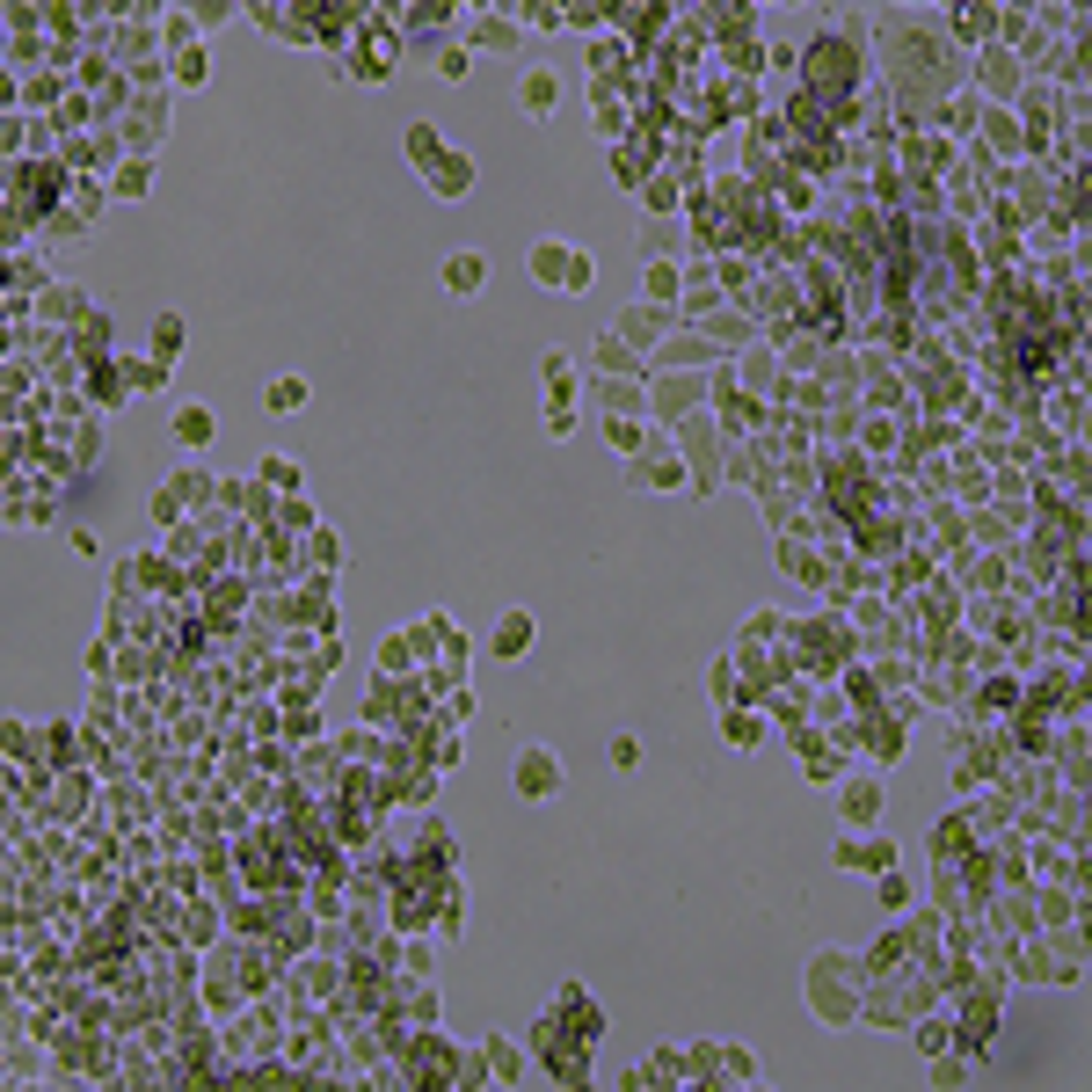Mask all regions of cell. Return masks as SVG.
I'll return each mask as SVG.
<instances>
[{"instance_id": "6da1fadb", "label": "cell", "mask_w": 1092, "mask_h": 1092, "mask_svg": "<svg viewBox=\"0 0 1092 1092\" xmlns=\"http://www.w3.org/2000/svg\"><path fill=\"white\" fill-rule=\"evenodd\" d=\"M801 997H808V1013L824 1027H859V1013H867V954L816 946L808 969H801Z\"/></svg>"}, {"instance_id": "7a4b0ae2", "label": "cell", "mask_w": 1092, "mask_h": 1092, "mask_svg": "<svg viewBox=\"0 0 1092 1092\" xmlns=\"http://www.w3.org/2000/svg\"><path fill=\"white\" fill-rule=\"evenodd\" d=\"M685 1064H692L700 1085H757L765 1078L757 1049H743V1042H700V1049H685Z\"/></svg>"}, {"instance_id": "3957f363", "label": "cell", "mask_w": 1092, "mask_h": 1092, "mask_svg": "<svg viewBox=\"0 0 1092 1092\" xmlns=\"http://www.w3.org/2000/svg\"><path fill=\"white\" fill-rule=\"evenodd\" d=\"M510 787L525 801H554L561 787H568V765H561L554 743H525V751L510 757Z\"/></svg>"}, {"instance_id": "277c9868", "label": "cell", "mask_w": 1092, "mask_h": 1092, "mask_svg": "<svg viewBox=\"0 0 1092 1092\" xmlns=\"http://www.w3.org/2000/svg\"><path fill=\"white\" fill-rule=\"evenodd\" d=\"M889 808V787H881V765H859V773H838V816L845 830H874Z\"/></svg>"}, {"instance_id": "5b68a950", "label": "cell", "mask_w": 1092, "mask_h": 1092, "mask_svg": "<svg viewBox=\"0 0 1092 1092\" xmlns=\"http://www.w3.org/2000/svg\"><path fill=\"white\" fill-rule=\"evenodd\" d=\"M830 859L845 874H881V867H896L903 852H896V838H881V830H845V838L830 845Z\"/></svg>"}, {"instance_id": "8992f818", "label": "cell", "mask_w": 1092, "mask_h": 1092, "mask_svg": "<svg viewBox=\"0 0 1092 1092\" xmlns=\"http://www.w3.org/2000/svg\"><path fill=\"white\" fill-rule=\"evenodd\" d=\"M670 328H678V314H670V306H655V299H641V306H627V314L612 321V336L633 342V350H655Z\"/></svg>"}, {"instance_id": "52a82bcc", "label": "cell", "mask_w": 1092, "mask_h": 1092, "mask_svg": "<svg viewBox=\"0 0 1092 1092\" xmlns=\"http://www.w3.org/2000/svg\"><path fill=\"white\" fill-rule=\"evenodd\" d=\"M1019 80H1027V66H1019L1005 45H983V51H976V88H983V96L1013 102V96H1019Z\"/></svg>"}, {"instance_id": "ba28073f", "label": "cell", "mask_w": 1092, "mask_h": 1092, "mask_svg": "<svg viewBox=\"0 0 1092 1092\" xmlns=\"http://www.w3.org/2000/svg\"><path fill=\"white\" fill-rule=\"evenodd\" d=\"M532 641H539V619L525 605H510L503 619H495V633H488V655H495V663H525Z\"/></svg>"}, {"instance_id": "9c48e42d", "label": "cell", "mask_w": 1092, "mask_h": 1092, "mask_svg": "<svg viewBox=\"0 0 1092 1092\" xmlns=\"http://www.w3.org/2000/svg\"><path fill=\"white\" fill-rule=\"evenodd\" d=\"M721 350L700 336V328H670V336L655 342V372H692V364H714Z\"/></svg>"}, {"instance_id": "30bf717a", "label": "cell", "mask_w": 1092, "mask_h": 1092, "mask_svg": "<svg viewBox=\"0 0 1092 1092\" xmlns=\"http://www.w3.org/2000/svg\"><path fill=\"white\" fill-rule=\"evenodd\" d=\"M437 277H444L452 299H481V291H488V255H481V248H452V255L437 263Z\"/></svg>"}, {"instance_id": "8fae6325", "label": "cell", "mask_w": 1092, "mask_h": 1092, "mask_svg": "<svg viewBox=\"0 0 1092 1092\" xmlns=\"http://www.w3.org/2000/svg\"><path fill=\"white\" fill-rule=\"evenodd\" d=\"M517 110L532 124H547L561 110V73L554 66H532V73H517Z\"/></svg>"}, {"instance_id": "7c38bea8", "label": "cell", "mask_w": 1092, "mask_h": 1092, "mask_svg": "<svg viewBox=\"0 0 1092 1092\" xmlns=\"http://www.w3.org/2000/svg\"><path fill=\"white\" fill-rule=\"evenodd\" d=\"M525 1070H532V1056L510 1042V1034H488L481 1042V1078L488 1085H525Z\"/></svg>"}, {"instance_id": "4fadbf2b", "label": "cell", "mask_w": 1092, "mask_h": 1092, "mask_svg": "<svg viewBox=\"0 0 1092 1092\" xmlns=\"http://www.w3.org/2000/svg\"><path fill=\"white\" fill-rule=\"evenodd\" d=\"M692 401H700V379H692V372H663L649 409H655V423H685V415H692Z\"/></svg>"}, {"instance_id": "5bb4252c", "label": "cell", "mask_w": 1092, "mask_h": 1092, "mask_svg": "<svg viewBox=\"0 0 1092 1092\" xmlns=\"http://www.w3.org/2000/svg\"><path fill=\"white\" fill-rule=\"evenodd\" d=\"M423 175H430V190H437V197H466V190H474V161H466L460 146H444V153H437Z\"/></svg>"}, {"instance_id": "9a60e30c", "label": "cell", "mask_w": 1092, "mask_h": 1092, "mask_svg": "<svg viewBox=\"0 0 1092 1092\" xmlns=\"http://www.w3.org/2000/svg\"><path fill=\"white\" fill-rule=\"evenodd\" d=\"M765 728H773V721L751 714V706H736V700L721 706V743H728V751H757V743H765Z\"/></svg>"}, {"instance_id": "2e32d148", "label": "cell", "mask_w": 1092, "mask_h": 1092, "mask_svg": "<svg viewBox=\"0 0 1092 1092\" xmlns=\"http://www.w3.org/2000/svg\"><path fill=\"white\" fill-rule=\"evenodd\" d=\"M590 364H598L605 379H641V372H649V364H641V350H633V342H619V336H598Z\"/></svg>"}, {"instance_id": "e0dca14e", "label": "cell", "mask_w": 1092, "mask_h": 1092, "mask_svg": "<svg viewBox=\"0 0 1092 1092\" xmlns=\"http://www.w3.org/2000/svg\"><path fill=\"white\" fill-rule=\"evenodd\" d=\"M1027 706L1034 714H1078L1085 700H1078V678H1034L1027 685Z\"/></svg>"}, {"instance_id": "ac0fdd59", "label": "cell", "mask_w": 1092, "mask_h": 1092, "mask_svg": "<svg viewBox=\"0 0 1092 1092\" xmlns=\"http://www.w3.org/2000/svg\"><path fill=\"white\" fill-rule=\"evenodd\" d=\"M168 430H175V444H190V452H204V444H212V430H218V415H212V409H197V401H183Z\"/></svg>"}, {"instance_id": "d6986e66", "label": "cell", "mask_w": 1092, "mask_h": 1092, "mask_svg": "<svg viewBox=\"0 0 1092 1092\" xmlns=\"http://www.w3.org/2000/svg\"><path fill=\"white\" fill-rule=\"evenodd\" d=\"M874 896H881V911H896V918H903V911L918 903V881L896 874V867H881V874H874Z\"/></svg>"}, {"instance_id": "ffe728a7", "label": "cell", "mask_w": 1092, "mask_h": 1092, "mask_svg": "<svg viewBox=\"0 0 1092 1092\" xmlns=\"http://www.w3.org/2000/svg\"><path fill=\"white\" fill-rule=\"evenodd\" d=\"M845 773V757L830 751L824 736H801V779H838Z\"/></svg>"}, {"instance_id": "44dd1931", "label": "cell", "mask_w": 1092, "mask_h": 1092, "mask_svg": "<svg viewBox=\"0 0 1092 1092\" xmlns=\"http://www.w3.org/2000/svg\"><path fill=\"white\" fill-rule=\"evenodd\" d=\"M306 401H314V387H306L299 372H291V379H269V393H263V409H269V415H299Z\"/></svg>"}, {"instance_id": "7402d4cb", "label": "cell", "mask_w": 1092, "mask_h": 1092, "mask_svg": "<svg viewBox=\"0 0 1092 1092\" xmlns=\"http://www.w3.org/2000/svg\"><path fill=\"white\" fill-rule=\"evenodd\" d=\"M401 153H409V168H430L437 153H444L437 124H430V117H415V124H409V139H401Z\"/></svg>"}, {"instance_id": "603a6c76", "label": "cell", "mask_w": 1092, "mask_h": 1092, "mask_svg": "<svg viewBox=\"0 0 1092 1092\" xmlns=\"http://www.w3.org/2000/svg\"><path fill=\"white\" fill-rule=\"evenodd\" d=\"M641 285H649L655 306H670V299H685V269L678 263H649V269H641Z\"/></svg>"}, {"instance_id": "cb8c5ba5", "label": "cell", "mask_w": 1092, "mask_h": 1092, "mask_svg": "<svg viewBox=\"0 0 1092 1092\" xmlns=\"http://www.w3.org/2000/svg\"><path fill=\"white\" fill-rule=\"evenodd\" d=\"M859 743H867L874 765H896V751H903V721H867V736H859Z\"/></svg>"}, {"instance_id": "d4e9b609", "label": "cell", "mask_w": 1092, "mask_h": 1092, "mask_svg": "<svg viewBox=\"0 0 1092 1092\" xmlns=\"http://www.w3.org/2000/svg\"><path fill=\"white\" fill-rule=\"evenodd\" d=\"M911 1042H918V1056H946L954 1049V1019H911Z\"/></svg>"}, {"instance_id": "484cf974", "label": "cell", "mask_w": 1092, "mask_h": 1092, "mask_svg": "<svg viewBox=\"0 0 1092 1092\" xmlns=\"http://www.w3.org/2000/svg\"><path fill=\"white\" fill-rule=\"evenodd\" d=\"M598 285V255H582V248H568V269H561V299H576V291H590Z\"/></svg>"}, {"instance_id": "4316f807", "label": "cell", "mask_w": 1092, "mask_h": 1092, "mask_svg": "<svg viewBox=\"0 0 1092 1092\" xmlns=\"http://www.w3.org/2000/svg\"><path fill=\"white\" fill-rule=\"evenodd\" d=\"M183 342H190L183 314H161V321H153V357H161V364H175V357H183Z\"/></svg>"}, {"instance_id": "83f0119b", "label": "cell", "mask_w": 1092, "mask_h": 1092, "mask_svg": "<svg viewBox=\"0 0 1092 1092\" xmlns=\"http://www.w3.org/2000/svg\"><path fill=\"white\" fill-rule=\"evenodd\" d=\"M255 466H263V488H285V495H299V481H306L299 460H285V452H263Z\"/></svg>"}, {"instance_id": "f1b7e54d", "label": "cell", "mask_w": 1092, "mask_h": 1092, "mask_svg": "<svg viewBox=\"0 0 1092 1092\" xmlns=\"http://www.w3.org/2000/svg\"><path fill=\"white\" fill-rule=\"evenodd\" d=\"M561 269H568V248H561V241H539V248H532V277L554 291V285H561Z\"/></svg>"}, {"instance_id": "f546056e", "label": "cell", "mask_w": 1092, "mask_h": 1092, "mask_svg": "<svg viewBox=\"0 0 1092 1092\" xmlns=\"http://www.w3.org/2000/svg\"><path fill=\"white\" fill-rule=\"evenodd\" d=\"M605 437H612V452H627V460H641V452H649V437H641V423H633V415H612Z\"/></svg>"}, {"instance_id": "4dcf8cb0", "label": "cell", "mask_w": 1092, "mask_h": 1092, "mask_svg": "<svg viewBox=\"0 0 1092 1092\" xmlns=\"http://www.w3.org/2000/svg\"><path fill=\"white\" fill-rule=\"evenodd\" d=\"M1019 706V685L1013 678H991L983 692H976V714H1013Z\"/></svg>"}, {"instance_id": "1f68e13d", "label": "cell", "mask_w": 1092, "mask_h": 1092, "mask_svg": "<svg viewBox=\"0 0 1092 1092\" xmlns=\"http://www.w3.org/2000/svg\"><path fill=\"white\" fill-rule=\"evenodd\" d=\"M110 190H117V197H146V190H153V168H146V161H124V168L110 175Z\"/></svg>"}, {"instance_id": "d6a6232c", "label": "cell", "mask_w": 1092, "mask_h": 1092, "mask_svg": "<svg viewBox=\"0 0 1092 1092\" xmlns=\"http://www.w3.org/2000/svg\"><path fill=\"white\" fill-rule=\"evenodd\" d=\"M779 568H787V576H801V582H816V554H808L801 539H779Z\"/></svg>"}, {"instance_id": "836d02e7", "label": "cell", "mask_w": 1092, "mask_h": 1092, "mask_svg": "<svg viewBox=\"0 0 1092 1092\" xmlns=\"http://www.w3.org/2000/svg\"><path fill=\"white\" fill-rule=\"evenodd\" d=\"M605 757H612V773H641V736H627V728H619Z\"/></svg>"}, {"instance_id": "e575fe53", "label": "cell", "mask_w": 1092, "mask_h": 1092, "mask_svg": "<svg viewBox=\"0 0 1092 1092\" xmlns=\"http://www.w3.org/2000/svg\"><path fill=\"white\" fill-rule=\"evenodd\" d=\"M409 1013H415V1027H437V991L423 983V976L409 983Z\"/></svg>"}, {"instance_id": "d590c367", "label": "cell", "mask_w": 1092, "mask_h": 1092, "mask_svg": "<svg viewBox=\"0 0 1092 1092\" xmlns=\"http://www.w3.org/2000/svg\"><path fill=\"white\" fill-rule=\"evenodd\" d=\"M598 393H605V409H612V415H627L633 401H641V379H605Z\"/></svg>"}, {"instance_id": "8d00e7d4", "label": "cell", "mask_w": 1092, "mask_h": 1092, "mask_svg": "<svg viewBox=\"0 0 1092 1092\" xmlns=\"http://www.w3.org/2000/svg\"><path fill=\"white\" fill-rule=\"evenodd\" d=\"M466 73H474V51H466V45L437 51V80H466Z\"/></svg>"}, {"instance_id": "74e56055", "label": "cell", "mask_w": 1092, "mask_h": 1092, "mask_svg": "<svg viewBox=\"0 0 1092 1092\" xmlns=\"http://www.w3.org/2000/svg\"><path fill=\"white\" fill-rule=\"evenodd\" d=\"M700 336H706V342H743L751 328H743L736 314H706V328H700Z\"/></svg>"}, {"instance_id": "f35d334b", "label": "cell", "mask_w": 1092, "mask_h": 1092, "mask_svg": "<svg viewBox=\"0 0 1092 1092\" xmlns=\"http://www.w3.org/2000/svg\"><path fill=\"white\" fill-rule=\"evenodd\" d=\"M983 139H991L997 153H1019V131H1013V117H1005V110H991V124H983Z\"/></svg>"}, {"instance_id": "ab89813d", "label": "cell", "mask_w": 1092, "mask_h": 1092, "mask_svg": "<svg viewBox=\"0 0 1092 1092\" xmlns=\"http://www.w3.org/2000/svg\"><path fill=\"white\" fill-rule=\"evenodd\" d=\"M204 73H212L204 51H183V59H175V80H183V88H204Z\"/></svg>"}, {"instance_id": "60d3db41", "label": "cell", "mask_w": 1092, "mask_h": 1092, "mask_svg": "<svg viewBox=\"0 0 1092 1092\" xmlns=\"http://www.w3.org/2000/svg\"><path fill=\"white\" fill-rule=\"evenodd\" d=\"M430 962H437V954H430V940H409V954H401V969H409V976H430Z\"/></svg>"}, {"instance_id": "b9f144b4", "label": "cell", "mask_w": 1092, "mask_h": 1092, "mask_svg": "<svg viewBox=\"0 0 1092 1092\" xmlns=\"http://www.w3.org/2000/svg\"><path fill=\"white\" fill-rule=\"evenodd\" d=\"M409 633H393V641H387V649H379V670H401V663H409Z\"/></svg>"}, {"instance_id": "7bdbcfd3", "label": "cell", "mask_w": 1092, "mask_h": 1092, "mask_svg": "<svg viewBox=\"0 0 1092 1092\" xmlns=\"http://www.w3.org/2000/svg\"><path fill=\"white\" fill-rule=\"evenodd\" d=\"M285 525H291V532H314V510L299 503V495H285Z\"/></svg>"}, {"instance_id": "ee69618b", "label": "cell", "mask_w": 1092, "mask_h": 1092, "mask_svg": "<svg viewBox=\"0 0 1092 1092\" xmlns=\"http://www.w3.org/2000/svg\"><path fill=\"white\" fill-rule=\"evenodd\" d=\"M474 45H517V29H510V23H481V29H474Z\"/></svg>"}, {"instance_id": "f6af8a7d", "label": "cell", "mask_w": 1092, "mask_h": 1092, "mask_svg": "<svg viewBox=\"0 0 1092 1092\" xmlns=\"http://www.w3.org/2000/svg\"><path fill=\"white\" fill-rule=\"evenodd\" d=\"M714 700H721V706L736 700V663H714Z\"/></svg>"}, {"instance_id": "bcb514c9", "label": "cell", "mask_w": 1092, "mask_h": 1092, "mask_svg": "<svg viewBox=\"0 0 1092 1092\" xmlns=\"http://www.w3.org/2000/svg\"><path fill=\"white\" fill-rule=\"evenodd\" d=\"M547 437H576V415H568V401H554V415H547Z\"/></svg>"}]
</instances>
